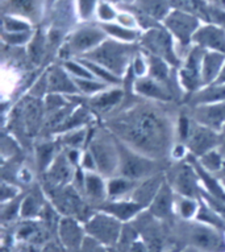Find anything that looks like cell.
Returning a JSON list of instances; mask_svg holds the SVG:
<instances>
[{
    "instance_id": "1",
    "label": "cell",
    "mask_w": 225,
    "mask_h": 252,
    "mask_svg": "<svg viewBox=\"0 0 225 252\" xmlns=\"http://www.w3.org/2000/svg\"><path fill=\"white\" fill-rule=\"evenodd\" d=\"M172 104L137 96L104 118L103 126L136 152L158 161H169L178 143L176 124L180 114H176Z\"/></svg>"
},
{
    "instance_id": "2",
    "label": "cell",
    "mask_w": 225,
    "mask_h": 252,
    "mask_svg": "<svg viewBox=\"0 0 225 252\" xmlns=\"http://www.w3.org/2000/svg\"><path fill=\"white\" fill-rule=\"evenodd\" d=\"M86 149L94 157L96 172L106 177V180L116 177L119 174V143L104 126L91 128Z\"/></svg>"
},
{
    "instance_id": "3",
    "label": "cell",
    "mask_w": 225,
    "mask_h": 252,
    "mask_svg": "<svg viewBox=\"0 0 225 252\" xmlns=\"http://www.w3.org/2000/svg\"><path fill=\"white\" fill-rule=\"evenodd\" d=\"M117 143L120 149V165L117 176L139 182L157 173L166 172L171 165L169 161H158L142 153L136 152L121 141L117 140Z\"/></svg>"
},
{
    "instance_id": "4",
    "label": "cell",
    "mask_w": 225,
    "mask_h": 252,
    "mask_svg": "<svg viewBox=\"0 0 225 252\" xmlns=\"http://www.w3.org/2000/svg\"><path fill=\"white\" fill-rule=\"evenodd\" d=\"M131 54L132 49L129 46H124L117 42L106 41L81 58L95 62L111 71L112 74H115L116 77L124 79L133 61V58L131 60Z\"/></svg>"
},
{
    "instance_id": "5",
    "label": "cell",
    "mask_w": 225,
    "mask_h": 252,
    "mask_svg": "<svg viewBox=\"0 0 225 252\" xmlns=\"http://www.w3.org/2000/svg\"><path fill=\"white\" fill-rule=\"evenodd\" d=\"M166 180L176 195L200 199L203 186L197 169L194 168L189 157L186 160L175 162L174 165H170L166 170Z\"/></svg>"
},
{
    "instance_id": "6",
    "label": "cell",
    "mask_w": 225,
    "mask_h": 252,
    "mask_svg": "<svg viewBox=\"0 0 225 252\" xmlns=\"http://www.w3.org/2000/svg\"><path fill=\"white\" fill-rule=\"evenodd\" d=\"M86 231L92 239L98 240L99 243L111 244L117 243L120 235H121V220H119L111 214H107L104 211L95 213L86 222Z\"/></svg>"
},
{
    "instance_id": "7",
    "label": "cell",
    "mask_w": 225,
    "mask_h": 252,
    "mask_svg": "<svg viewBox=\"0 0 225 252\" xmlns=\"http://www.w3.org/2000/svg\"><path fill=\"white\" fill-rule=\"evenodd\" d=\"M191 118V116H190ZM184 145L189 149V153L194 157H200L205 153L219 149L220 147V132L201 126L191 119V128L189 136L184 141Z\"/></svg>"
},
{
    "instance_id": "8",
    "label": "cell",
    "mask_w": 225,
    "mask_h": 252,
    "mask_svg": "<svg viewBox=\"0 0 225 252\" xmlns=\"http://www.w3.org/2000/svg\"><path fill=\"white\" fill-rule=\"evenodd\" d=\"M77 169L78 168H75L69 160L65 149H62L54 158V161L50 164L48 170L42 174L45 180L42 188H65L71 185L75 178Z\"/></svg>"
},
{
    "instance_id": "9",
    "label": "cell",
    "mask_w": 225,
    "mask_h": 252,
    "mask_svg": "<svg viewBox=\"0 0 225 252\" xmlns=\"http://www.w3.org/2000/svg\"><path fill=\"white\" fill-rule=\"evenodd\" d=\"M204 53L199 48L194 49L187 57V61L179 69L178 79L183 91L187 93V95H191L203 87L201 82V63H203ZM186 95V96H187Z\"/></svg>"
},
{
    "instance_id": "10",
    "label": "cell",
    "mask_w": 225,
    "mask_h": 252,
    "mask_svg": "<svg viewBox=\"0 0 225 252\" xmlns=\"http://www.w3.org/2000/svg\"><path fill=\"white\" fill-rule=\"evenodd\" d=\"M125 95L127 94L124 87H108L107 90L100 91L96 95L87 96V107L95 114L104 115V118H107L111 114H113L116 110H119L125 99Z\"/></svg>"
},
{
    "instance_id": "11",
    "label": "cell",
    "mask_w": 225,
    "mask_h": 252,
    "mask_svg": "<svg viewBox=\"0 0 225 252\" xmlns=\"http://www.w3.org/2000/svg\"><path fill=\"white\" fill-rule=\"evenodd\" d=\"M190 242L205 252H225L224 238L216 231V227L205 224H187Z\"/></svg>"
},
{
    "instance_id": "12",
    "label": "cell",
    "mask_w": 225,
    "mask_h": 252,
    "mask_svg": "<svg viewBox=\"0 0 225 252\" xmlns=\"http://www.w3.org/2000/svg\"><path fill=\"white\" fill-rule=\"evenodd\" d=\"M186 111L191 119L217 132H220L225 126V102L187 107Z\"/></svg>"
},
{
    "instance_id": "13",
    "label": "cell",
    "mask_w": 225,
    "mask_h": 252,
    "mask_svg": "<svg viewBox=\"0 0 225 252\" xmlns=\"http://www.w3.org/2000/svg\"><path fill=\"white\" fill-rule=\"evenodd\" d=\"M132 91L140 98L157 100L162 103H174L176 100L172 91L166 85L158 82L149 75L142 78H136Z\"/></svg>"
},
{
    "instance_id": "14",
    "label": "cell",
    "mask_w": 225,
    "mask_h": 252,
    "mask_svg": "<svg viewBox=\"0 0 225 252\" xmlns=\"http://www.w3.org/2000/svg\"><path fill=\"white\" fill-rule=\"evenodd\" d=\"M143 45L152 52L153 56L162 58L171 66H178L179 60L172 52L171 38L164 31H152L143 38Z\"/></svg>"
},
{
    "instance_id": "15",
    "label": "cell",
    "mask_w": 225,
    "mask_h": 252,
    "mask_svg": "<svg viewBox=\"0 0 225 252\" xmlns=\"http://www.w3.org/2000/svg\"><path fill=\"white\" fill-rule=\"evenodd\" d=\"M48 94H59L65 96L81 95L74 78L63 66L54 65L48 70Z\"/></svg>"
},
{
    "instance_id": "16",
    "label": "cell",
    "mask_w": 225,
    "mask_h": 252,
    "mask_svg": "<svg viewBox=\"0 0 225 252\" xmlns=\"http://www.w3.org/2000/svg\"><path fill=\"white\" fill-rule=\"evenodd\" d=\"M165 181H166V172H161L152 177L141 180L137 182V185L128 198L132 199L133 202L139 203L143 209L149 207L150 203L153 202V199L156 198L157 193L160 191Z\"/></svg>"
},
{
    "instance_id": "17",
    "label": "cell",
    "mask_w": 225,
    "mask_h": 252,
    "mask_svg": "<svg viewBox=\"0 0 225 252\" xmlns=\"http://www.w3.org/2000/svg\"><path fill=\"white\" fill-rule=\"evenodd\" d=\"M103 38H104V33L102 31L90 28L81 29L70 40L67 50H66L65 56H63L65 61L70 54L78 53L84 56L86 53L91 52V49L94 50L95 48H98L102 44Z\"/></svg>"
},
{
    "instance_id": "18",
    "label": "cell",
    "mask_w": 225,
    "mask_h": 252,
    "mask_svg": "<svg viewBox=\"0 0 225 252\" xmlns=\"http://www.w3.org/2000/svg\"><path fill=\"white\" fill-rule=\"evenodd\" d=\"M58 232L62 243L70 252H79L82 250L84 236L83 230L78 223V219L73 217H65L58 222Z\"/></svg>"
},
{
    "instance_id": "19",
    "label": "cell",
    "mask_w": 225,
    "mask_h": 252,
    "mask_svg": "<svg viewBox=\"0 0 225 252\" xmlns=\"http://www.w3.org/2000/svg\"><path fill=\"white\" fill-rule=\"evenodd\" d=\"M98 172H84L83 182V197L87 202L99 207L108 199L107 191V180Z\"/></svg>"
},
{
    "instance_id": "20",
    "label": "cell",
    "mask_w": 225,
    "mask_h": 252,
    "mask_svg": "<svg viewBox=\"0 0 225 252\" xmlns=\"http://www.w3.org/2000/svg\"><path fill=\"white\" fill-rule=\"evenodd\" d=\"M166 25L169 29H171L174 34H176L180 41L187 44L191 38H194V34L197 33V21L195 17L176 11L168 17Z\"/></svg>"
},
{
    "instance_id": "21",
    "label": "cell",
    "mask_w": 225,
    "mask_h": 252,
    "mask_svg": "<svg viewBox=\"0 0 225 252\" xmlns=\"http://www.w3.org/2000/svg\"><path fill=\"white\" fill-rule=\"evenodd\" d=\"M98 209L115 217L119 220H129L143 210V207L140 206L139 203L133 202L128 197L119 199H107L106 202L102 203Z\"/></svg>"
},
{
    "instance_id": "22",
    "label": "cell",
    "mask_w": 225,
    "mask_h": 252,
    "mask_svg": "<svg viewBox=\"0 0 225 252\" xmlns=\"http://www.w3.org/2000/svg\"><path fill=\"white\" fill-rule=\"evenodd\" d=\"M176 194L172 190V188L168 182V180L164 182V185L157 193L156 198L153 199V202L149 206V213L156 217V218L165 219L169 218L172 214V209L175 205Z\"/></svg>"
},
{
    "instance_id": "23",
    "label": "cell",
    "mask_w": 225,
    "mask_h": 252,
    "mask_svg": "<svg viewBox=\"0 0 225 252\" xmlns=\"http://www.w3.org/2000/svg\"><path fill=\"white\" fill-rule=\"evenodd\" d=\"M217 102H225V83L201 87L200 90L184 98L186 107H195L200 104L217 103Z\"/></svg>"
},
{
    "instance_id": "24",
    "label": "cell",
    "mask_w": 225,
    "mask_h": 252,
    "mask_svg": "<svg viewBox=\"0 0 225 252\" xmlns=\"http://www.w3.org/2000/svg\"><path fill=\"white\" fill-rule=\"evenodd\" d=\"M194 40L199 45L209 48L213 52L225 56V32L223 29L216 28V27H204V28L197 29V33L194 34Z\"/></svg>"
},
{
    "instance_id": "25",
    "label": "cell",
    "mask_w": 225,
    "mask_h": 252,
    "mask_svg": "<svg viewBox=\"0 0 225 252\" xmlns=\"http://www.w3.org/2000/svg\"><path fill=\"white\" fill-rule=\"evenodd\" d=\"M225 65V56L217 52L204 53L203 63H201V82L203 87L215 83L217 77L220 75L221 69Z\"/></svg>"
},
{
    "instance_id": "26",
    "label": "cell",
    "mask_w": 225,
    "mask_h": 252,
    "mask_svg": "<svg viewBox=\"0 0 225 252\" xmlns=\"http://www.w3.org/2000/svg\"><path fill=\"white\" fill-rule=\"evenodd\" d=\"M45 191L40 186H34V189H29L24 197L23 205H21L20 215L23 218H34L38 215H42V211L45 209Z\"/></svg>"
},
{
    "instance_id": "27",
    "label": "cell",
    "mask_w": 225,
    "mask_h": 252,
    "mask_svg": "<svg viewBox=\"0 0 225 252\" xmlns=\"http://www.w3.org/2000/svg\"><path fill=\"white\" fill-rule=\"evenodd\" d=\"M62 145L59 141L56 140H45L36 145V164L37 169L41 174H44L54 161V158L62 151Z\"/></svg>"
},
{
    "instance_id": "28",
    "label": "cell",
    "mask_w": 225,
    "mask_h": 252,
    "mask_svg": "<svg viewBox=\"0 0 225 252\" xmlns=\"http://www.w3.org/2000/svg\"><path fill=\"white\" fill-rule=\"evenodd\" d=\"M137 185V181H132L129 178L116 176V177L107 180V191H108V199L127 198L131 195L133 189Z\"/></svg>"
},
{
    "instance_id": "29",
    "label": "cell",
    "mask_w": 225,
    "mask_h": 252,
    "mask_svg": "<svg viewBox=\"0 0 225 252\" xmlns=\"http://www.w3.org/2000/svg\"><path fill=\"white\" fill-rule=\"evenodd\" d=\"M90 131L91 128L88 129L87 127L73 129V131L59 135L57 140L59 141V144L62 145L63 149H82L83 147H87V141H88V137H90Z\"/></svg>"
},
{
    "instance_id": "30",
    "label": "cell",
    "mask_w": 225,
    "mask_h": 252,
    "mask_svg": "<svg viewBox=\"0 0 225 252\" xmlns=\"http://www.w3.org/2000/svg\"><path fill=\"white\" fill-rule=\"evenodd\" d=\"M78 61L82 62L83 65L92 73L95 78L99 79V81H102V82L107 83L110 86H120V85H123V79L116 77L115 74H112L111 71H108L103 66L98 65V63L88 61V60H84V58H78Z\"/></svg>"
},
{
    "instance_id": "31",
    "label": "cell",
    "mask_w": 225,
    "mask_h": 252,
    "mask_svg": "<svg viewBox=\"0 0 225 252\" xmlns=\"http://www.w3.org/2000/svg\"><path fill=\"white\" fill-rule=\"evenodd\" d=\"M224 156L223 153L219 151V149H215V151H211V152L205 153L203 156L197 157V161L200 164L205 170H208L209 173L217 174L223 168V164H224Z\"/></svg>"
},
{
    "instance_id": "32",
    "label": "cell",
    "mask_w": 225,
    "mask_h": 252,
    "mask_svg": "<svg viewBox=\"0 0 225 252\" xmlns=\"http://www.w3.org/2000/svg\"><path fill=\"white\" fill-rule=\"evenodd\" d=\"M74 82L78 87L81 95L92 96L96 95L100 91L107 90L108 87H112L107 83L99 81V79H82V78H74Z\"/></svg>"
},
{
    "instance_id": "33",
    "label": "cell",
    "mask_w": 225,
    "mask_h": 252,
    "mask_svg": "<svg viewBox=\"0 0 225 252\" xmlns=\"http://www.w3.org/2000/svg\"><path fill=\"white\" fill-rule=\"evenodd\" d=\"M175 203L180 215L183 218L189 219L197 213L200 201L195 198H187V197H179V195H176Z\"/></svg>"
},
{
    "instance_id": "34",
    "label": "cell",
    "mask_w": 225,
    "mask_h": 252,
    "mask_svg": "<svg viewBox=\"0 0 225 252\" xmlns=\"http://www.w3.org/2000/svg\"><path fill=\"white\" fill-rule=\"evenodd\" d=\"M45 54V44H44V37L41 34H36V37H33L32 42L29 44V61L33 65H40Z\"/></svg>"
},
{
    "instance_id": "35",
    "label": "cell",
    "mask_w": 225,
    "mask_h": 252,
    "mask_svg": "<svg viewBox=\"0 0 225 252\" xmlns=\"http://www.w3.org/2000/svg\"><path fill=\"white\" fill-rule=\"evenodd\" d=\"M63 67L69 71L70 75H71L73 78L96 79L94 75H92V73L83 65L82 62H79L78 60H77V61H65L63 62Z\"/></svg>"
},
{
    "instance_id": "36",
    "label": "cell",
    "mask_w": 225,
    "mask_h": 252,
    "mask_svg": "<svg viewBox=\"0 0 225 252\" xmlns=\"http://www.w3.org/2000/svg\"><path fill=\"white\" fill-rule=\"evenodd\" d=\"M27 193H21L20 195H17L16 198L11 199L8 202L3 203V211H1V217L4 220H11L16 217L17 214H20L21 211V205L24 201V197Z\"/></svg>"
},
{
    "instance_id": "37",
    "label": "cell",
    "mask_w": 225,
    "mask_h": 252,
    "mask_svg": "<svg viewBox=\"0 0 225 252\" xmlns=\"http://www.w3.org/2000/svg\"><path fill=\"white\" fill-rule=\"evenodd\" d=\"M104 31H107L108 33H111L112 36H115L117 38H121V40H125V41H132L137 37V33L133 32V31H129V29H124L121 27H116V25H104L103 27Z\"/></svg>"
},
{
    "instance_id": "38",
    "label": "cell",
    "mask_w": 225,
    "mask_h": 252,
    "mask_svg": "<svg viewBox=\"0 0 225 252\" xmlns=\"http://www.w3.org/2000/svg\"><path fill=\"white\" fill-rule=\"evenodd\" d=\"M23 191L17 189L16 186H13L11 182L3 181V186H1V202H8L11 199L16 198L17 195H20Z\"/></svg>"
},
{
    "instance_id": "39",
    "label": "cell",
    "mask_w": 225,
    "mask_h": 252,
    "mask_svg": "<svg viewBox=\"0 0 225 252\" xmlns=\"http://www.w3.org/2000/svg\"><path fill=\"white\" fill-rule=\"evenodd\" d=\"M11 4H12L13 8L19 9L27 15L34 12V8H36L34 0H11Z\"/></svg>"
},
{
    "instance_id": "40",
    "label": "cell",
    "mask_w": 225,
    "mask_h": 252,
    "mask_svg": "<svg viewBox=\"0 0 225 252\" xmlns=\"http://www.w3.org/2000/svg\"><path fill=\"white\" fill-rule=\"evenodd\" d=\"M4 40L5 41H8L9 44L19 45V44H23V42L28 41L29 33L28 32H5Z\"/></svg>"
},
{
    "instance_id": "41",
    "label": "cell",
    "mask_w": 225,
    "mask_h": 252,
    "mask_svg": "<svg viewBox=\"0 0 225 252\" xmlns=\"http://www.w3.org/2000/svg\"><path fill=\"white\" fill-rule=\"evenodd\" d=\"M4 28L5 32H28L29 25L13 19H5Z\"/></svg>"
},
{
    "instance_id": "42",
    "label": "cell",
    "mask_w": 225,
    "mask_h": 252,
    "mask_svg": "<svg viewBox=\"0 0 225 252\" xmlns=\"http://www.w3.org/2000/svg\"><path fill=\"white\" fill-rule=\"evenodd\" d=\"M82 252H107L104 248L102 247V243H99L98 240L92 239V238H86L83 242Z\"/></svg>"
},
{
    "instance_id": "43",
    "label": "cell",
    "mask_w": 225,
    "mask_h": 252,
    "mask_svg": "<svg viewBox=\"0 0 225 252\" xmlns=\"http://www.w3.org/2000/svg\"><path fill=\"white\" fill-rule=\"evenodd\" d=\"M95 0H81V12L84 17L90 16V13L92 12L94 8Z\"/></svg>"
},
{
    "instance_id": "44",
    "label": "cell",
    "mask_w": 225,
    "mask_h": 252,
    "mask_svg": "<svg viewBox=\"0 0 225 252\" xmlns=\"http://www.w3.org/2000/svg\"><path fill=\"white\" fill-rule=\"evenodd\" d=\"M99 13H100V16H102V19H104V20H110V19H112V17L115 16V13L112 12V9H110L108 5H102L100 9H99Z\"/></svg>"
},
{
    "instance_id": "45",
    "label": "cell",
    "mask_w": 225,
    "mask_h": 252,
    "mask_svg": "<svg viewBox=\"0 0 225 252\" xmlns=\"http://www.w3.org/2000/svg\"><path fill=\"white\" fill-rule=\"evenodd\" d=\"M219 151H220V152L223 153V156H224L225 155V126L220 131V147H219Z\"/></svg>"
},
{
    "instance_id": "46",
    "label": "cell",
    "mask_w": 225,
    "mask_h": 252,
    "mask_svg": "<svg viewBox=\"0 0 225 252\" xmlns=\"http://www.w3.org/2000/svg\"><path fill=\"white\" fill-rule=\"evenodd\" d=\"M224 83H225V65L224 67L221 69L220 75L217 77V79L215 81V83H212V85H224Z\"/></svg>"
},
{
    "instance_id": "47",
    "label": "cell",
    "mask_w": 225,
    "mask_h": 252,
    "mask_svg": "<svg viewBox=\"0 0 225 252\" xmlns=\"http://www.w3.org/2000/svg\"><path fill=\"white\" fill-rule=\"evenodd\" d=\"M216 177L219 178L221 182H224V185H225V160H224V164H223V168H221L220 172L216 174Z\"/></svg>"
}]
</instances>
